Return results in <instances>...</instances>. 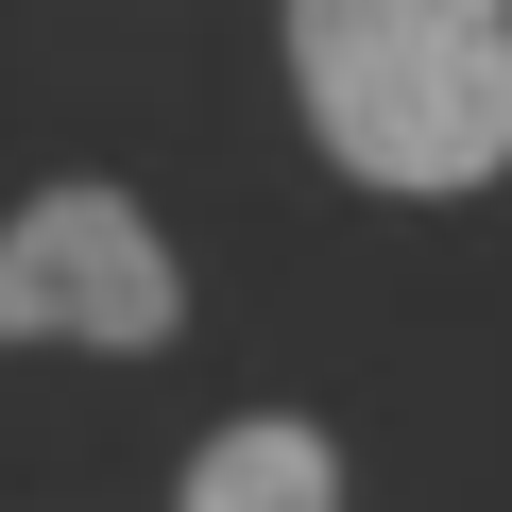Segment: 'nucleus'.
I'll use <instances>...</instances> for the list:
<instances>
[{"instance_id":"f257e3e1","label":"nucleus","mask_w":512,"mask_h":512,"mask_svg":"<svg viewBox=\"0 0 512 512\" xmlns=\"http://www.w3.org/2000/svg\"><path fill=\"white\" fill-rule=\"evenodd\" d=\"M291 86L359 188H495L512 171V0H291Z\"/></svg>"},{"instance_id":"f03ea898","label":"nucleus","mask_w":512,"mask_h":512,"mask_svg":"<svg viewBox=\"0 0 512 512\" xmlns=\"http://www.w3.org/2000/svg\"><path fill=\"white\" fill-rule=\"evenodd\" d=\"M188 325V274L154 205L120 188H35L18 222H0V342H86V359H154Z\"/></svg>"},{"instance_id":"7ed1b4c3","label":"nucleus","mask_w":512,"mask_h":512,"mask_svg":"<svg viewBox=\"0 0 512 512\" xmlns=\"http://www.w3.org/2000/svg\"><path fill=\"white\" fill-rule=\"evenodd\" d=\"M188 512H342V444L291 427V410H256V427H222L188 461Z\"/></svg>"}]
</instances>
